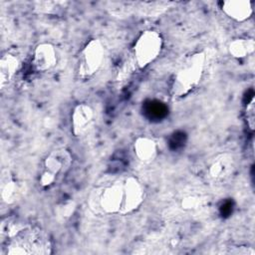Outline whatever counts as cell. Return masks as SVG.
<instances>
[{"mask_svg": "<svg viewBox=\"0 0 255 255\" xmlns=\"http://www.w3.org/2000/svg\"><path fill=\"white\" fill-rule=\"evenodd\" d=\"M52 242L39 226L17 220H4L1 225L0 255H49Z\"/></svg>", "mask_w": 255, "mask_h": 255, "instance_id": "cell-1", "label": "cell"}, {"mask_svg": "<svg viewBox=\"0 0 255 255\" xmlns=\"http://www.w3.org/2000/svg\"><path fill=\"white\" fill-rule=\"evenodd\" d=\"M206 66V53L196 52L190 55L175 72L170 93L174 98H182L192 92L201 82Z\"/></svg>", "mask_w": 255, "mask_h": 255, "instance_id": "cell-2", "label": "cell"}, {"mask_svg": "<svg viewBox=\"0 0 255 255\" xmlns=\"http://www.w3.org/2000/svg\"><path fill=\"white\" fill-rule=\"evenodd\" d=\"M73 163L71 152L65 147L50 151L43 161V168L39 175V184L48 189L55 185L69 171Z\"/></svg>", "mask_w": 255, "mask_h": 255, "instance_id": "cell-3", "label": "cell"}, {"mask_svg": "<svg viewBox=\"0 0 255 255\" xmlns=\"http://www.w3.org/2000/svg\"><path fill=\"white\" fill-rule=\"evenodd\" d=\"M163 47V38L155 30H145L140 33L132 47L134 64L138 69H144L153 63L160 55Z\"/></svg>", "mask_w": 255, "mask_h": 255, "instance_id": "cell-4", "label": "cell"}, {"mask_svg": "<svg viewBox=\"0 0 255 255\" xmlns=\"http://www.w3.org/2000/svg\"><path fill=\"white\" fill-rule=\"evenodd\" d=\"M105 58V47L98 38H93L85 44L80 52L77 72L80 78L93 77L102 67Z\"/></svg>", "mask_w": 255, "mask_h": 255, "instance_id": "cell-5", "label": "cell"}, {"mask_svg": "<svg viewBox=\"0 0 255 255\" xmlns=\"http://www.w3.org/2000/svg\"><path fill=\"white\" fill-rule=\"evenodd\" d=\"M123 200V179L96 190L91 197L92 208L104 214H119Z\"/></svg>", "mask_w": 255, "mask_h": 255, "instance_id": "cell-6", "label": "cell"}, {"mask_svg": "<svg viewBox=\"0 0 255 255\" xmlns=\"http://www.w3.org/2000/svg\"><path fill=\"white\" fill-rule=\"evenodd\" d=\"M235 169V159L231 153L221 152L211 157L205 167L204 176L209 182L220 183L228 179Z\"/></svg>", "mask_w": 255, "mask_h": 255, "instance_id": "cell-7", "label": "cell"}, {"mask_svg": "<svg viewBox=\"0 0 255 255\" xmlns=\"http://www.w3.org/2000/svg\"><path fill=\"white\" fill-rule=\"evenodd\" d=\"M145 196L144 188L138 178L127 176L123 179V200L120 215L130 214L143 202Z\"/></svg>", "mask_w": 255, "mask_h": 255, "instance_id": "cell-8", "label": "cell"}, {"mask_svg": "<svg viewBox=\"0 0 255 255\" xmlns=\"http://www.w3.org/2000/svg\"><path fill=\"white\" fill-rule=\"evenodd\" d=\"M24 191V183L15 178L9 169H3L0 179V195L2 201L7 205L13 204L21 199Z\"/></svg>", "mask_w": 255, "mask_h": 255, "instance_id": "cell-9", "label": "cell"}, {"mask_svg": "<svg viewBox=\"0 0 255 255\" xmlns=\"http://www.w3.org/2000/svg\"><path fill=\"white\" fill-rule=\"evenodd\" d=\"M58 61L57 51L53 44L48 42L39 43L33 51L32 65L36 72L43 73L53 69Z\"/></svg>", "mask_w": 255, "mask_h": 255, "instance_id": "cell-10", "label": "cell"}, {"mask_svg": "<svg viewBox=\"0 0 255 255\" xmlns=\"http://www.w3.org/2000/svg\"><path fill=\"white\" fill-rule=\"evenodd\" d=\"M94 109L87 103H80L73 109L71 115V129L74 136H82L94 122Z\"/></svg>", "mask_w": 255, "mask_h": 255, "instance_id": "cell-11", "label": "cell"}, {"mask_svg": "<svg viewBox=\"0 0 255 255\" xmlns=\"http://www.w3.org/2000/svg\"><path fill=\"white\" fill-rule=\"evenodd\" d=\"M221 11L236 22H245L253 14L252 3L249 0H226L220 2Z\"/></svg>", "mask_w": 255, "mask_h": 255, "instance_id": "cell-12", "label": "cell"}, {"mask_svg": "<svg viewBox=\"0 0 255 255\" xmlns=\"http://www.w3.org/2000/svg\"><path fill=\"white\" fill-rule=\"evenodd\" d=\"M21 62L19 58L12 53H4L0 59V88L5 89L11 84L20 70Z\"/></svg>", "mask_w": 255, "mask_h": 255, "instance_id": "cell-13", "label": "cell"}, {"mask_svg": "<svg viewBox=\"0 0 255 255\" xmlns=\"http://www.w3.org/2000/svg\"><path fill=\"white\" fill-rule=\"evenodd\" d=\"M157 150V143L152 137L140 135L133 141V152L136 158L141 162H151L156 157Z\"/></svg>", "mask_w": 255, "mask_h": 255, "instance_id": "cell-14", "label": "cell"}, {"mask_svg": "<svg viewBox=\"0 0 255 255\" xmlns=\"http://www.w3.org/2000/svg\"><path fill=\"white\" fill-rule=\"evenodd\" d=\"M255 50V42L252 38H235L228 45V52L235 59H244Z\"/></svg>", "mask_w": 255, "mask_h": 255, "instance_id": "cell-15", "label": "cell"}, {"mask_svg": "<svg viewBox=\"0 0 255 255\" xmlns=\"http://www.w3.org/2000/svg\"><path fill=\"white\" fill-rule=\"evenodd\" d=\"M68 8L65 1H37L34 3V10L42 15H58Z\"/></svg>", "mask_w": 255, "mask_h": 255, "instance_id": "cell-16", "label": "cell"}, {"mask_svg": "<svg viewBox=\"0 0 255 255\" xmlns=\"http://www.w3.org/2000/svg\"><path fill=\"white\" fill-rule=\"evenodd\" d=\"M244 117L247 124V127L250 130H254L255 128V99L252 97L250 101L247 103L244 111Z\"/></svg>", "mask_w": 255, "mask_h": 255, "instance_id": "cell-17", "label": "cell"}, {"mask_svg": "<svg viewBox=\"0 0 255 255\" xmlns=\"http://www.w3.org/2000/svg\"><path fill=\"white\" fill-rule=\"evenodd\" d=\"M227 253L231 254H239V255H254L255 250L252 247L248 246H236V247H230V250L227 251Z\"/></svg>", "mask_w": 255, "mask_h": 255, "instance_id": "cell-18", "label": "cell"}, {"mask_svg": "<svg viewBox=\"0 0 255 255\" xmlns=\"http://www.w3.org/2000/svg\"><path fill=\"white\" fill-rule=\"evenodd\" d=\"M201 199L198 197H187L182 201V206L187 209L191 208H196L197 206L200 205Z\"/></svg>", "mask_w": 255, "mask_h": 255, "instance_id": "cell-19", "label": "cell"}]
</instances>
